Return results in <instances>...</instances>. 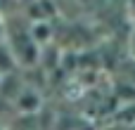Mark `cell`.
Returning <instances> with one entry per match:
<instances>
[{"mask_svg": "<svg viewBox=\"0 0 135 130\" xmlns=\"http://www.w3.org/2000/svg\"><path fill=\"white\" fill-rule=\"evenodd\" d=\"M19 69H21V64H19V59H17V54H14V50H12L9 40L0 43V73L19 71Z\"/></svg>", "mask_w": 135, "mask_h": 130, "instance_id": "4", "label": "cell"}, {"mask_svg": "<svg viewBox=\"0 0 135 130\" xmlns=\"http://www.w3.org/2000/svg\"><path fill=\"white\" fill-rule=\"evenodd\" d=\"M7 40H9V45H12V50H14V54H17V59H19V64H21L24 69L36 66V62L40 59L43 45H38V43L33 40V36L28 33V28H26V31H19L14 38L7 36Z\"/></svg>", "mask_w": 135, "mask_h": 130, "instance_id": "1", "label": "cell"}, {"mask_svg": "<svg viewBox=\"0 0 135 130\" xmlns=\"http://www.w3.org/2000/svg\"><path fill=\"white\" fill-rule=\"evenodd\" d=\"M0 88H2V73H0Z\"/></svg>", "mask_w": 135, "mask_h": 130, "instance_id": "7", "label": "cell"}, {"mask_svg": "<svg viewBox=\"0 0 135 130\" xmlns=\"http://www.w3.org/2000/svg\"><path fill=\"white\" fill-rule=\"evenodd\" d=\"M14 104H17V111H21V114H40L43 97H40V92H36V88L26 85L19 92V97L14 99Z\"/></svg>", "mask_w": 135, "mask_h": 130, "instance_id": "2", "label": "cell"}, {"mask_svg": "<svg viewBox=\"0 0 135 130\" xmlns=\"http://www.w3.org/2000/svg\"><path fill=\"white\" fill-rule=\"evenodd\" d=\"M7 40V28H5V21L0 19V43H5Z\"/></svg>", "mask_w": 135, "mask_h": 130, "instance_id": "5", "label": "cell"}, {"mask_svg": "<svg viewBox=\"0 0 135 130\" xmlns=\"http://www.w3.org/2000/svg\"><path fill=\"white\" fill-rule=\"evenodd\" d=\"M2 14H5V7H2V0H0V19H2Z\"/></svg>", "mask_w": 135, "mask_h": 130, "instance_id": "6", "label": "cell"}, {"mask_svg": "<svg viewBox=\"0 0 135 130\" xmlns=\"http://www.w3.org/2000/svg\"><path fill=\"white\" fill-rule=\"evenodd\" d=\"M28 33L33 36V40H36L38 45L45 47V45L52 40V24H50L47 19H36V21L28 24Z\"/></svg>", "mask_w": 135, "mask_h": 130, "instance_id": "3", "label": "cell"}]
</instances>
